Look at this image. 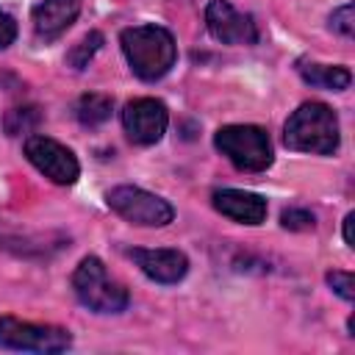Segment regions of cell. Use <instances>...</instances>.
I'll return each mask as SVG.
<instances>
[{
	"mask_svg": "<svg viewBox=\"0 0 355 355\" xmlns=\"http://www.w3.org/2000/svg\"><path fill=\"white\" fill-rule=\"evenodd\" d=\"M338 141V116L324 103H302L283 125V144L294 153L333 155Z\"/></svg>",
	"mask_w": 355,
	"mask_h": 355,
	"instance_id": "cell-2",
	"label": "cell"
},
{
	"mask_svg": "<svg viewBox=\"0 0 355 355\" xmlns=\"http://www.w3.org/2000/svg\"><path fill=\"white\" fill-rule=\"evenodd\" d=\"M122 53L133 69L136 78L153 83L161 80L178 58V44L172 39V33L161 25H133L125 28L119 36Z\"/></svg>",
	"mask_w": 355,
	"mask_h": 355,
	"instance_id": "cell-1",
	"label": "cell"
},
{
	"mask_svg": "<svg viewBox=\"0 0 355 355\" xmlns=\"http://www.w3.org/2000/svg\"><path fill=\"white\" fill-rule=\"evenodd\" d=\"M352 222H355V214L349 211V214L344 216V241H347V247H355V239H352Z\"/></svg>",
	"mask_w": 355,
	"mask_h": 355,
	"instance_id": "cell-21",
	"label": "cell"
},
{
	"mask_svg": "<svg viewBox=\"0 0 355 355\" xmlns=\"http://www.w3.org/2000/svg\"><path fill=\"white\" fill-rule=\"evenodd\" d=\"M327 286H330L344 302H352V300H355V277H352V272H344V269L327 272Z\"/></svg>",
	"mask_w": 355,
	"mask_h": 355,
	"instance_id": "cell-17",
	"label": "cell"
},
{
	"mask_svg": "<svg viewBox=\"0 0 355 355\" xmlns=\"http://www.w3.org/2000/svg\"><path fill=\"white\" fill-rule=\"evenodd\" d=\"M136 266L155 283L161 286H172V283H180L189 272V258L180 252V250H172V247H158V250H130L128 252Z\"/></svg>",
	"mask_w": 355,
	"mask_h": 355,
	"instance_id": "cell-10",
	"label": "cell"
},
{
	"mask_svg": "<svg viewBox=\"0 0 355 355\" xmlns=\"http://www.w3.org/2000/svg\"><path fill=\"white\" fill-rule=\"evenodd\" d=\"M72 291L80 305H86L94 313H119L128 308L130 297L128 288L108 277L100 258L89 255L83 258L72 272Z\"/></svg>",
	"mask_w": 355,
	"mask_h": 355,
	"instance_id": "cell-4",
	"label": "cell"
},
{
	"mask_svg": "<svg viewBox=\"0 0 355 355\" xmlns=\"http://www.w3.org/2000/svg\"><path fill=\"white\" fill-rule=\"evenodd\" d=\"M280 225H283L286 230H311V227L316 225V219H313V214L305 211V208H286V211L280 214Z\"/></svg>",
	"mask_w": 355,
	"mask_h": 355,
	"instance_id": "cell-18",
	"label": "cell"
},
{
	"mask_svg": "<svg viewBox=\"0 0 355 355\" xmlns=\"http://www.w3.org/2000/svg\"><path fill=\"white\" fill-rule=\"evenodd\" d=\"M25 158L53 183L58 186H72L80 178V164L69 147L50 136H28L25 139Z\"/></svg>",
	"mask_w": 355,
	"mask_h": 355,
	"instance_id": "cell-7",
	"label": "cell"
},
{
	"mask_svg": "<svg viewBox=\"0 0 355 355\" xmlns=\"http://www.w3.org/2000/svg\"><path fill=\"white\" fill-rule=\"evenodd\" d=\"M83 0H39L33 6V31L39 39H58L80 14Z\"/></svg>",
	"mask_w": 355,
	"mask_h": 355,
	"instance_id": "cell-12",
	"label": "cell"
},
{
	"mask_svg": "<svg viewBox=\"0 0 355 355\" xmlns=\"http://www.w3.org/2000/svg\"><path fill=\"white\" fill-rule=\"evenodd\" d=\"M297 72L308 86L316 89H330V92H344L352 83V75L347 67H330V64H316V61H297Z\"/></svg>",
	"mask_w": 355,
	"mask_h": 355,
	"instance_id": "cell-13",
	"label": "cell"
},
{
	"mask_svg": "<svg viewBox=\"0 0 355 355\" xmlns=\"http://www.w3.org/2000/svg\"><path fill=\"white\" fill-rule=\"evenodd\" d=\"M36 122H39V111H36V108H14V111H8V116H6V130H8L11 136L28 133Z\"/></svg>",
	"mask_w": 355,
	"mask_h": 355,
	"instance_id": "cell-16",
	"label": "cell"
},
{
	"mask_svg": "<svg viewBox=\"0 0 355 355\" xmlns=\"http://www.w3.org/2000/svg\"><path fill=\"white\" fill-rule=\"evenodd\" d=\"M111 97L108 94H100V92H89V94H80L78 103H75V116L80 125L86 128H97L103 125L108 116H111Z\"/></svg>",
	"mask_w": 355,
	"mask_h": 355,
	"instance_id": "cell-14",
	"label": "cell"
},
{
	"mask_svg": "<svg viewBox=\"0 0 355 355\" xmlns=\"http://www.w3.org/2000/svg\"><path fill=\"white\" fill-rule=\"evenodd\" d=\"M208 33L222 44H255L258 25L250 14L236 11L227 0H211L205 8Z\"/></svg>",
	"mask_w": 355,
	"mask_h": 355,
	"instance_id": "cell-9",
	"label": "cell"
},
{
	"mask_svg": "<svg viewBox=\"0 0 355 355\" xmlns=\"http://www.w3.org/2000/svg\"><path fill=\"white\" fill-rule=\"evenodd\" d=\"M214 147L241 172H263L275 161L269 133L261 125H225L216 130Z\"/></svg>",
	"mask_w": 355,
	"mask_h": 355,
	"instance_id": "cell-3",
	"label": "cell"
},
{
	"mask_svg": "<svg viewBox=\"0 0 355 355\" xmlns=\"http://www.w3.org/2000/svg\"><path fill=\"white\" fill-rule=\"evenodd\" d=\"M166 125H169V111L155 97H139L122 108V128L133 144L150 147L161 141V136L166 133Z\"/></svg>",
	"mask_w": 355,
	"mask_h": 355,
	"instance_id": "cell-8",
	"label": "cell"
},
{
	"mask_svg": "<svg viewBox=\"0 0 355 355\" xmlns=\"http://www.w3.org/2000/svg\"><path fill=\"white\" fill-rule=\"evenodd\" d=\"M105 202L114 214L141 227H164L175 219V208L164 197L144 191L139 186H114L105 194Z\"/></svg>",
	"mask_w": 355,
	"mask_h": 355,
	"instance_id": "cell-6",
	"label": "cell"
},
{
	"mask_svg": "<svg viewBox=\"0 0 355 355\" xmlns=\"http://www.w3.org/2000/svg\"><path fill=\"white\" fill-rule=\"evenodd\" d=\"M100 47H103V33L100 31H89L78 44H72V50L67 53V64L72 69H86Z\"/></svg>",
	"mask_w": 355,
	"mask_h": 355,
	"instance_id": "cell-15",
	"label": "cell"
},
{
	"mask_svg": "<svg viewBox=\"0 0 355 355\" xmlns=\"http://www.w3.org/2000/svg\"><path fill=\"white\" fill-rule=\"evenodd\" d=\"M330 28L341 36H352L355 31V19H352V3H344L338 6L333 14H330Z\"/></svg>",
	"mask_w": 355,
	"mask_h": 355,
	"instance_id": "cell-19",
	"label": "cell"
},
{
	"mask_svg": "<svg viewBox=\"0 0 355 355\" xmlns=\"http://www.w3.org/2000/svg\"><path fill=\"white\" fill-rule=\"evenodd\" d=\"M0 347L17 352H67L72 347V333L58 324L22 322L17 316H0Z\"/></svg>",
	"mask_w": 355,
	"mask_h": 355,
	"instance_id": "cell-5",
	"label": "cell"
},
{
	"mask_svg": "<svg viewBox=\"0 0 355 355\" xmlns=\"http://www.w3.org/2000/svg\"><path fill=\"white\" fill-rule=\"evenodd\" d=\"M214 208L241 225H261L266 219V200L255 191H244V189H216L211 194Z\"/></svg>",
	"mask_w": 355,
	"mask_h": 355,
	"instance_id": "cell-11",
	"label": "cell"
},
{
	"mask_svg": "<svg viewBox=\"0 0 355 355\" xmlns=\"http://www.w3.org/2000/svg\"><path fill=\"white\" fill-rule=\"evenodd\" d=\"M14 39H17V22H14L11 14H6V11L0 8V50L8 47Z\"/></svg>",
	"mask_w": 355,
	"mask_h": 355,
	"instance_id": "cell-20",
	"label": "cell"
}]
</instances>
